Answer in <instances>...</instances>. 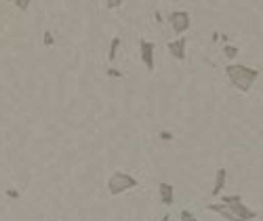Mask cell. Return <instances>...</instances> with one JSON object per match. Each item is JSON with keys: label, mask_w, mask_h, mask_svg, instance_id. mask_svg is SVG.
Here are the masks:
<instances>
[{"label": "cell", "mask_w": 263, "mask_h": 221, "mask_svg": "<svg viewBox=\"0 0 263 221\" xmlns=\"http://www.w3.org/2000/svg\"><path fill=\"white\" fill-rule=\"evenodd\" d=\"M207 211L217 213L221 215L225 221H255L257 213L242 202L240 194H232V196H223L219 204H207Z\"/></svg>", "instance_id": "obj_1"}, {"label": "cell", "mask_w": 263, "mask_h": 221, "mask_svg": "<svg viewBox=\"0 0 263 221\" xmlns=\"http://www.w3.org/2000/svg\"><path fill=\"white\" fill-rule=\"evenodd\" d=\"M225 76H227V80H230L240 93H248V91L253 89V84L257 82L259 70L257 68L242 66V63H230V66L225 68Z\"/></svg>", "instance_id": "obj_2"}, {"label": "cell", "mask_w": 263, "mask_h": 221, "mask_svg": "<svg viewBox=\"0 0 263 221\" xmlns=\"http://www.w3.org/2000/svg\"><path fill=\"white\" fill-rule=\"evenodd\" d=\"M139 181L137 177H133L131 173H124V171H116L108 177V192L112 196H120L124 192H129L133 188H137Z\"/></svg>", "instance_id": "obj_3"}, {"label": "cell", "mask_w": 263, "mask_h": 221, "mask_svg": "<svg viewBox=\"0 0 263 221\" xmlns=\"http://www.w3.org/2000/svg\"><path fill=\"white\" fill-rule=\"evenodd\" d=\"M168 24L177 36H183V34L191 27V15L188 11H173L168 15Z\"/></svg>", "instance_id": "obj_4"}, {"label": "cell", "mask_w": 263, "mask_h": 221, "mask_svg": "<svg viewBox=\"0 0 263 221\" xmlns=\"http://www.w3.org/2000/svg\"><path fill=\"white\" fill-rule=\"evenodd\" d=\"M154 51H156V47H154V42H152V40H145V38H141V40H139L141 61H143V66H145L147 72H154V68H156V57H154Z\"/></svg>", "instance_id": "obj_5"}, {"label": "cell", "mask_w": 263, "mask_h": 221, "mask_svg": "<svg viewBox=\"0 0 263 221\" xmlns=\"http://www.w3.org/2000/svg\"><path fill=\"white\" fill-rule=\"evenodd\" d=\"M168 53L170 57H173L175 61H186V49H188V38L186 36H179V38H175V40H170L168 45Z\"/></svg>", "instance_id": "obj_6"}, {"label": "cell", "mask_w": 263, "mask_h": 221, "mask_svg": "<svg viewBox=\"0 0 263 221\" xmlns=\"http://www.w3.org/2000/svg\"><path fill=\"white\" fill-rule=\"evenodd\" d=\"M158 194H160V202L165 204V206H173V202H175V188L170 183H167V181H162L160 185H158Z\"/></svg>", "instance_id": "obj_7"}, {"label": "cell", "mask_w": 263, "mask_h": 221, "mask_svg": "<svg viewBox=\"0 0 263 221\" xmlns=\"http://www.w3.org/2000/svg\"><path fill=\"white\" fill-rule=\"evenodd\" d=\"M225 181H227V169H217L215 173V181H213V196H219L221 190L225 188Z\"/></svg>", "instance_id": "obj_8"}, {"label": "cell", "mask_w": 263, "mask_h": 221, "mask_svg": "<svg viewBox=\"0 0 263 221\" xmlns=\"http://www.w3.org/2000/svg\"><path fill=\"white\" fill-rule=\"evenodd\" d=\"M120 45H122V40H120V36H114L112 38V45H110V51H108V59L114 63L116 61V57H118V49Z\"/></svg>", "instance_id": "obj_9"}, {"label": "cell", "mask_w": 263, "mask_h": 221, "mask_svg": "<svg viewBox=\"0 0 263 221\" xmlns=\"http://www.w3.org/2000/svg\"><path fill=\"white\" fill-rule=\"evenodd\" d=\"M223 55L227 57V59H234V57L238 55V47H234V45H225V47H223Z\"/></svg>", "instance_id": "obj_10"}, {"label": "cell", "mask_w": 263, "mask_h": 221, "mask_svg": "<svg viewBox=\"0 0 263 221\" xmlns=\"http://www.w3.org/2000/svg\"><path fill=\"white\" fill-rule=\"evenodd\" d=\"M105 76H108V78H116V80H122V78H124V74L120 72V70H116V68H110L108 72H105Z\"/></svg>", "instance_id": "obj_11"}, {"label": "cell", "mask_w": 263, "mask_h": 221, "mask_svg": "<svg viewBox=\"0 0 263 221\" xmlns=\"http://www.w3.org/2000/svg\"><path fill=\"white\" fill-rule=\"evenodd\" d=\"M179 221H198V217L194 215V213L191 211H181V215H179Z\"/></svg>", "instance_id": "obj_12"}, {"label": "cell", "mask_w": 263, "mask_h": 221, "mask_svg": "<svg viewBox=\"0 0 263 221\" xmlns=\"http://www.w3.org/2000/svg\"><path fill=\"white\" fill-rule=\"evenodd\" d=\"M45 47H55V36H53V32H45Z\"/></svg>", "instance_id": "obj_13"}, {"label": "cell", "mask_w": 263, "mask_h": 221, "mask_svg": "<svg viewBox=\"0 0 263 221\" xmlns=\"http://www.w3.org/2000/svg\"><path fill=\"white\" fill-rule=\"evenodd\" d=\"M32 4V0H15V6L19 11H27V6Z\"/></svg>", "instance_id": "obj_14"}, {"label": "cell", "mask_w": 263, "mask_h": 221, "mask_svg": "<svg viewBox=\"0 0 263 221\" xmlns=\"http://www.w3.org/2000/svg\"><path fill=\"white\" fill-rule=\"evenodd\" d=\"M158 137H160L162 141H173V139H175V135H173V133H168V131H160V133H158Z\"/></svg>", "instance_id": "obj_15"}, {"label": "cell", "mask_w": 263, "mask_h": 221, "mask_svg": "<svg viewBox=\"0 0 263 221\" xmlns=\"http://www.w3.org/2000/svg\"><path fill=\"white\" fill-rule=\"evenodd\" d=\"M105 4H108L110 11H114V9H118V6L122 4V0H105Z\"/></svg>", "instance_id": "obj_16"}, {"label": "cell", "mask_w": 263, "mask_h": 221, "mask_svg": "<svg viewBox=\"0 0 263 221\" xmlns=\"http://www.w3.org/2000/svg\"><path fill=\"white\" fill-rule=\"evenodd\" d=\"M6 198H11V200H17V198H19V192H17V190H6Z\"/></svg>", "instance_id": "obj_17"}, {"label": "cell", "mask_w": 263, "mask_h": 221, "mask_svg": "<svg viewBox=\"0 0 263 221\" xmlns=\"http://www.w3.org/2000/svg\"><path fill=\"white\" fill-rule=\"evenodd\" d=\"M154 17H156V24H162V17H160V13H158V11H156V15H154Z\"/></svg>", "instance_id": "obj_18"}, {"label": "cell", "mask_w": 263, "mask_h": 221, "mask_svg": "<svg viewBox=\"0 0 263 221\" xmlns=\"http://www.w3.org/2000/svg\"><path fill=\"white\" fill-rule=\"evenodd\" d=\"M160 221H170V217H168V215H165V217H162Z\"/></svg>", "instance_id": "obj_19"}, {"label": "cell", "mask_w": 263, "mask_h": 221, "mask_svg": "<svg viewBox=\"0 0 263 221\" xmlns=\"http://www.w3.org/2000/svg\"><path fill=\"white\" fill-rule=\"evenodd\" d=\"M4 2H15V0H4Z\"/></svg>", "instance_id": "obj_20"}]
</instances>
